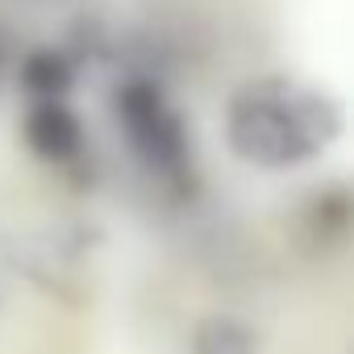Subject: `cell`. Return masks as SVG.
Returning <instances> with one entry per match:
<instances>
[{"instance_id":"cell-3","label":"cell","mask_w":354,"mask_h":354,"mask_svg":"<svg viewBox=\"0 0 354 354\" xmlns=\"http://www.w3.org/2000/svg\"><path fill=\"white\" fill-rule=\"evenodd\" d=\"M17 133H21V146L42 167H55L63 175H84L92 142H88V125L71 100H30L17 121Z\"/></svg>"},{"instance_id":"cell-1","label":"cell","mask_w":354,"mask_h":354,"mask_svg":"<svg viewBox=\"0 0 354 354\" xmlns=\"http://www.w3.org/2000/svg\"><path fill=\"white\" fill-rule=\"evenodd\" d=\"M221 129L238 162L254 171H296L337 146L346 133V104L317 80L267 71L230 92Z\"/></svg>"},{"instance_id":"cell-2","label":"cell","mask_w":354,"mask_h":354,"mask_svg":"<svg viewBox=\"0 0 354 354\" xmlns=\"http://www.w3.org/2000/svg\"><path fill=\"white\" fill-rule=\"evenodd\" d=\"M113 129L146 180L171 196L192 201L201 188V158L188 113L175 104L167 84L150 71H125L109 88Z\"/></svg>"},{"instance_id":"cell-7","label":"cell","mask_w":354,"mask_h":354,"mask_svg":"<svg viewBox=\"0 0 354 354\" xmlns=\"http://www.w3.org/2000/svg\"><path fill=\"white\" fill-rule=\"evenodd\" d=\"M0 84H5V59H0Z\"/></svg>"},{"instance_id":"cell-6","label":"cell","mask_w":354,"mask_h":354,"mask_svg":"<svg viewBox=\"0 0 354 354\" xmlns=\"http://www.w3.org/2000/svg\"><path fill=\"white\" fill-rule=\"evenodd\" d=\"M304 221H308V234L313 238H333L342 242L346 230H350V192L346 184H325L313 192L308 209H304Z\"/></svg>"},{"instance_id":"cell-5","label":"cell","mask_w":354,"mask_h":354,"mask_svg":"<svg viewBox=\"0 0 354 354\" xmlns=\"http://www.w3.org/2000/svg\"><path fill=\"white\" fill-rule=\"evenodd\" d=\"M188 354H263V337L238 313H205L188 329Z\"/></svg>"},{"instance_id":"cell-4","label":"cell","mask_w":354,"mask_h":354,"mask_svg":"<svg viewBox=\"0 0 354 354\" xmlns=\"http://www.w3.org/2000/svg\"><path fill=\"white\" fill-rule=\"evenodd\" d=\"M84 75V59L75 46H63V42H38L21 55L13 80H17V92L30 100H71L75 96V84Z\"/></svg>"}]
</instances>
